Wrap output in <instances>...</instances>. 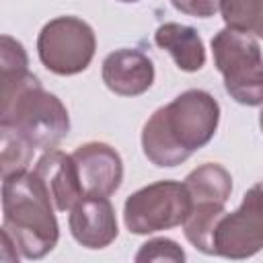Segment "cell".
Returning <instances> with one entry per match:
<instances>
[{"label": "cell", "instance_id": "6da1fadb", "mask_svg": "<svg viewBox=\"0 0 263 263\" xmlns=\"http://www.w3.org/2000/svg\"><path fill=\"white\" fill-rule=\"evenodd\" d=\"M218 123V101L208 90L189 88L148 117L142 127L144 156L160 168L177 166L210 144Z\"/></svg>", "mask_w": 263, "mask_h": 263}, {"label": "cell", "instance_id": "7a4b0ae2", "mask_svg": "<svg viewBox=\"0 0 263 263\" xmlns=\"http://www.w3.org/2000/svg\"><path fill=\"white\" fill-rule=\"evenodd\" d=\"M55 205L35 171L2 177V230L10 234L21 257L43 259L60 238Z\"/></svg>", "mask_w": 263, "mask_h": 263}, {"label": "cell", "instance_id": "3957f363", "mask_svg": "<svg viewBox=\"0 0 263 263\" xmlns=\"http://www.w3.org/2000/svg\"><path fill=\"white\" fill-rule=\"evenodd\" d=\"M0 125L12 127L37 150H53L70 132L64 103L45 90L35 74L2 88Z\"/></svg>", "mask_w": 263, "mask_h": 263}, {"label": "cell", "instance_id": "277c9868", "mask_svg": "<svg viewBox=\"0 0 263 263\" xmlns=\"http://www.w3.org/2000/svg\"><path fill=\"white\" fill-rule=\"evenodd\" d=\"M212 53L226 92L240 105H263V55L257 39L224 27L212 37Z\"/></svg>", "mask_w": 263, "mask_h": 263}, {"label": "cell", "instance_id": "5b68a950", "mask_svg": "<svg viewBox=\"0 0 263 263\" xmlns=\"http://www.w3.org/2000/svg\"><path fill=\"white\" fill-rule=\"evenodd\" d=\"M189 212L187 185L166 179L134 191L123 203V222L132 234H152L181 226Z\"/></svg>", "mask_w": 263, "mask_h": 263}, {"label": "cell", "instance_id": "8992f818", "mask_svg": "<svg viewBox=\"0 0 263 263\" xmlns=\"http://www.w3.org/2000/svg\"><path fill=\"white\" fill-rule=\"evenodd\" d=\"M97 51L92 27L78 16H55L37 35V55L41 64L58 76L84 72Z\"/></svg>", "mask_w": 263, "mask_h": 263}, {"label": "cell", "instance_id": "52a82bcc", "mask_svg": "<svg viewBox=\"0 0 263 263\" xmlns=\"http://www.w3.org/2000/svg\"><path fill=\"white\" fill-rule=\"evenodd\" d=\"M263 249V181L242 195L234 212H226L214 230V253L226 259H249Z\"/></svg>", "mask_w": 263, "mask_h": 263}, {"label": "cell", "instance_id": "ba28073f", "mask_svg": "<svg viewBox=\"0 0 263 263\" xmlns=\"http://www.w3.org/2000/svg\"><path fill=\"white\" fill-rule=\"evenodd\" d=\"M68 226L74 240L86 249H105L117 238V218L107 195L84 193L70 210Z\"/></svg>", "mask_w": 263, "mask_h": 263}, {"label": "cell", "instance_id": "9c48e42d", "mask_svg": "<svg viewBox=\"0 0 263 263\" xmlns=\"http://www.w3.org/2000/svg\"><path fill=\"white\" fill-rule=\"evenodd\" d=\"M80 183L88 195H113L123 181V162L115 148L105 142H86L72 152Z\"/></svg>", "mask_w": 263, "mask_h": 263}, {"label": "cell", "instance_id": "30bf717a", "mask_svg": "<svg viewBox=\"0 0 263 263\" xmlns=\"http://www.w3.org/2000/svg\"><path fill=\"white\" fill-rule=\"evenodd\" d=\"M101 76L111 92L119 97H140L154 82V64L144 51L121 47L103 60Z\"/></svg>", "mask_w": 263, "mask_h": 263}, {"label": "cell", "instance_id": "8fae6325", "mask_svg": "<svg viewBox=\"0 0 263 263\" xmlns=\"http://www.w3.org/2000/svg\"><path fill=\"white\" fill-rule=\"evenodd\" d=\"M33 171L43 181L58 212H70L72 205L84 195L78 166L72 154H66L55 148L45 150Z\"/></svg>", "mask_w": 263, "mask_h": 263}, {"label": "cell", "instance_id": "7c38bea8", "mask_svg": "<svg viewBox=\"0 0 263 263\" xmlns=\"http://www.w3.org/2000/svg\"><path fill=\"white\" fill-rule=\"evenodd\" d=\"M154 43L164 49L179 70L197 72L205 66V47L199 33L181 23H164L154 33Z\"/></svg>", "mask_w": 263, "mask_h": 263}, {"label": "cell", "instance_id": "4fadbf2b", "mask_svg": "<svg viewBox=\"0 0 263 263\" xmlns=\"http://www.w3.org/2000/svg\"><path fill=\"white\" fill-rule=\"evenodd\" d=\"M191 203H224L232 193V177L218 162H205L193 168L185 181Z\"/></svg>", "mask_w": 263, "mask_h": 263}, {"label": "cell", "instance_id": "5bb4252c", "mask_svg": "<svg viewBox=\"0 0 263 263\" xmlns=\"http://www.w3.org/2000/svg\"><path fill=\"white\" fill-rule=\"evenodd\" d=\"M226 27L263 39V0H220Z\"/></svg>", "mask_w": 263, "mask_h": 263}, {"label": "cell", "instance_id": "9a60e30c", "mask_svg": "<svg viewBox=\"0 0 263 263\" xmlns=\"http://www.w3.org/2000/svg\"><path fill=\"white\" fill-rule=\"evenodd\" d=\"M0 136H2V150H0L2 152L0 156L2 177L29 171L35 148L8 125H0Z\"/></svg>", "mask_w": 263, "mask_h": 263}, {"label": "cell", "instance_id": "2e32d148", "mask_svg": "<svg viewBox=\"0 0 263 263\" xmlns=\"http://www.w3.org/2000/svg\"><path fill=\"white\" fill-rule=\"evenodd\" d=\"M0 70H2V86L23 82L29 72V58L21 41L10 35L0 37Z\"/></svg>", "mask_w": 263, "mask_h": 263}, {"label": "cell", "instance_id": "e0dca14e", "mask_svg": "<svg viewBox=\"0 0 263 263\" xmlns=\"http://www.w3.org/2000/svg\"><path fill=\"white\" fill-rule=\"evenodd\" d=\"M136 261L138 263H142V261H173V263H183L185 261V253L171 238H150L136 253Z\"/></svg>", "mask_w": 263, "mask_h": 263}, {"label": "cell", "instance_id": "ac0fdd59", "mask_svg": "<svg viewBox=\"0 0 263 263\" xmlns=\"http://www.w3.org/2000/svg\"><path fill=\"white\" fill-rule=\"evenodd\" d=\"M171 4L175 10L197 18H210L220 10V0H171Z\"/></svg>", "mask_w": 263, "mask_h": 263}, {"label": "cell", "instance_id": "d6986e66", "mask_svg": "<svg viewBox=\"0 0 263 263\" xmlns=\"http://www.w3.org/2000/svg\"><path fill=\"white\" fill-rule=\"evenodd\" d=\"M259 127H261V132H263V109H261V113H259Z\"/></svg>", "mask_w": 263, "mask_h": 263}, {"label": "cell", "instance_id": "ffe728a7", "mask_svg": "<svg viewBox=\"0 0 263 263\" xmlns=\"http://www.w3.org/2000/svg\"><path fill=\"white\" fill-rule=\"evenodd\" d=\"M119 2H140V0H119Z\"/></svg>", "mask_w": 263, "mask_h": 263}]
</instances>
